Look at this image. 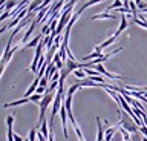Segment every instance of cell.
I'll use <instances>...</instances> for the list:
<instances>
[{
    "label": "cell",
    "mask_w": 147,
    "mask_h": 141,
    "mask_svg": "<svg viewBox=\"0 0 147 141\" xmlns=\"http://www.w3.org/2000/svg\"><path fill=\"white\" fill-rule=\"evenodd\" d=\"M55 94L57 92H46L45 95H43V100L40 101V115H38V124L35 126V129H38V126L43 123L46 118H45V115H46V111H48V107H49V104L54 101V98H55Z\"/></svg>",
    "instance_id": "obj_1"
},
{
    "label": "cell",
    "mask_w": 147,
    "mask_h": 141,
    "mask_svg": "<svg viewBox=\"0 0 147 141\" xmlns=\"http://www.w3.org/2000/svg\"><path fill=\"white\" fill-rule=\"evenodd\" d=\"M118 124H119V127H123L124 130H127L129 134H138V132H140V127H138L133 121L129 120L126 115H123V113L118 120Z\"/></svg>",
    "instance_id": "obj_2"
},
{
    "label": "cell",
    "mask_w": 147,
    "mask_h": 141,
    "mask_svg": "<svg viewBox=\"0 0 147 141\" xmlns=\"http://www.w3.org/2000/svg\"><path fill=\"white\" fill-rule=\"evenodd\" d=\"M35 22L34 20H32V23L29 25V28H28L26 29V32H25V35H23V37H22V40H20V43H18V46H22V45H23V46H25V45L28 43V40H29V37H31V34H32V31H34V28H35Z\"/></svg>",
    "instance_id": "obj_3"
},
{
    "label": "cell",
    "mask_w": 147,
    "mask_h": 141,
    "mask_svg": "<svg viewBox=\"0 0 147 141\" xmlns=\"http://www.w3.org/2000/svg\"><path fill=\"white\" fill-rule=\"evenodd\" d=\"M129 26V22H127V17H126V14H121V23H119V26H118V29H117V32H115L113 35L115 37H119L124 31H126V28Z\"/></svg>",
    "instance_id": "obj_4"
},
{
    "label": "cell",
    "mask_w": 147,
    "mask_h": 141,
    "mask_svg": "<svg viewBox=\"0 0 147 141\" xmlns=\"http://www.w3.org/2000/svg\"><path fill=\"white\" fill-rule=\"evenodd\" d=\"M96 20H115V16L109 14V12H101V14H95L92 17V22H96Z\"/></svg>",
    "instance_id": "obj_5"
},
{
    "label": "cell",
    "mask_w": 147,
    "mask_h": 141,
    "mask_svg": "<svg viewBox=\"0 0 147 141\" xmlns=\"http://www.w3.org/2000/svg\"><path fill=\"white\" fill-rule=\"evenodd\" d=\"M41 38H43V35L41 34H38V35H35L34 38L31 40V42H28L26 45H25V49H28V48H37L40 45V42H41Z\"/></svg>",
    "instance_id": "obj_6"
},
{
    "label": "cell",
    "mask_w": 147,
    "mask_h": 141,
    "mask_svg": "<svg viewBox=\"0 0 147 141\" xmlns=\"http://www.w3.org/2000/svg\"><path fill=\"white\" fill-rule=\"evenodd\" d=\"M38 132L45 136L46 140L49 138V123H48V120H45V121L40 124V130H38Z\"/></svg>",
    "instance_id": "obj_7"
},
{
    "label": "cell",
    "mask_w": 147,
    "mask_h": 141,
    "mask_svg": "<svg viewBox=\"0 0 147 141\" xmlns=\"http://www.w3.org/2000/svg\"><path fill=\"white\" fill-rule=\"evenodd\" d=\"M29 101V98H22V100H16V101H9V103H5L3 107H16V106H20V104H25Z\"/></svg>",
    "instance_id": "obj_8"
},
{
    "label": "cell",
    "mask_w": 147,
    "mask_h": 141,
    "mask_svg": "<svg viewBox=\"0 0 147 141\" xmlns=\"http://www.w3.org/2000/svg\"><path fill=\"white\" fill-rule=\"evenodd\" d=\"M132 23H136L142 26L144 29H147V19L144 17V14H140V17H136V19H132Z\"/></svg>",
    "instance_id": "obj_9"
},
{
    "label": "cell",
    "mask_w": 147,
    "mask_h": 141,
    "mask_svg": "<svg viewBox=\"0 0 147 141\" xmlns=\"http://www.w3.org/2000/svg\"><path fill=\"white\" fill-rule=\"evenodd\" d=\"M96 126H98V135H96V141H104V132L103 126H101V118L96 117Z\"/></svg>",
    "instance_id": "obj_10"
},
{
    "label": "cell",
    "mask_w": 147,
    "mask_h": 141,
    "mask_svg": "<svg viewBox=\"0 0 147 141\" xmlns=\"http://www.w3.org/2000/svg\"><path fill=\"white\" fill-rule=\"evenodd\" d=\"M18 5H17V0H8L6 2V5H5V11H9V12H12L14 9H16Z\"/></svg>",
    "instance_id": "obj_11"
},
{
    "label": "cell",
    "mask_w": 147,
    "mask_h": 141,
    "mask_svg": "<svg viewBox=\"0 0 147 141\" xmlns=\"http://www.w3.org/2000/svg\"><path fill=\"white\" fill-rule=\"evenodd\" d=\"M101 55H103V54H100V52H92V54H89V55L83 57V61H84V63H87V61H92L94 58L96 60V58H100Z\"/></svg>",
    "instance_id": "obj_12"
},
{
    "label": "cell",
    "mask_w": 147,
    "mask_h": 141,
    "mask_svg": "<svg viewBox=\"0 0 147 141\" xmlns=\"http://www.w3.org/2000/svg\"><path fill=\"white\" fill-rule=\"evenodd\" d=\"M64 106H66V112H67V113H72V97H67V95H66Z\"/></svg>",
    "instance_id": "obj_13"
},
{
    "label": "cell",
    "mask_w": 147,
    "mask_h": 141,
    "mask_svg": "<svg viewBox=\"0 0 147 141\" xmlns=\"http://www.w3.org/2000/svg\"><path fill=\"white\" fill-rule=\"evenodd\" d=\"M74 75H75L77 78H80V80H86V72H84V69H77V71H74Z\"/></svg>",
    "instance_id": "obj_14"
},
{
    "label": "cell",
    "mask_w": 147,
    "mask_h": 141,
    "mask_svg": "<svg viewBox=\"0 0 147 141\" xmlns=\"http://www.w3.org/2000/svg\"><path fill=\"white\" fill-rule=\"evenodd\" d=\"M77 89H80V86H78V83L72 84L71 88L67 89V94H66V95H67V97H74V94H75V90H77Z\"/></svg>",
    "instance_id": "obj_15"
},
{
    "label": "cell",
    "mask_w": 147,
    "mask_h": 141,
    "mask_svg": "<svg viewBox=\"0 0 147 141\" xmlns=\"http://www.w3.org/2000/svg\"><path fill=\"white\" fill-rule=\"evenodd\" d=\"M41 100H43V95H38V94H34V95L29 97V101H32V103H38L40 104Z\"/></svg>",
    "instance_id": "obj_16"
},
{
    "label": "cell",
    "mask_w": 147,
    "mask_h": 141,
    "mask_svg": "<svg viewBox=\"0 0 147 141\" xmlns=\"http://www.w3.org/2000/svg\"><path fill=\"white\" fill-rule=\"evenodd\" d=\"M37 130L35 127H32V129L29 130V136H28V138H29V141H35V138H37Z\"/></svg>",
    "instance_id": "obj_17"
},
{
    "label": "cell",
    "mask_w": 147,
    "mask_h": 141,
    "mask_svg": "<svg viewBox=\"0 0 147 141\" xmlns=\"http://www.w3.org/2000/svg\"><path fill=\"white\" fill-rule=\"evenodd\" d=\"M48 83H49V80L46 78V77H41V78H40V86H41V88L48 89Z\"/></svg>",
    "instance_id": "obj_18"
},
{
    "label": "cell",
    "mask_w": 147,
    "mask_h": 141,
    "mask_svg": "<svg viewBox=\"0 0 147 141\" xmlns=\"http://www.w3.org/2000/svg\"><path fill=\"white\" fill-rule=\"evenodd\" d=\"M60 75H61V74H60V71H57V72H55V74L52 75L51 81H58V80H60Z\"/></svg>",
    "instance_id": "obj_19"
},
{
    "label": "cell",
    "mask_w": 147,
    "mask_h": 141,
    "mask_svg": "<svg viewBox=\"0 0 147 141\" xmlns=\"http://www.w3.org/2000/svg\"><path fill=\"white\" fill-rule=\"evenodd\" d=\"M140 132L147 138V126H141V127H140Z\"/></svg>",
    "instance_id": "obj_20"
},
{
    "label": "cell",
    "mask_w": 147,
    "mask_h": 141,
    "mask_svg": "<svg viewBox=\"0 0 147 141\" xmlns=\"http://www.w3.org/2000/svg\"><path fill=\"white\" fill-rule=\"evenodd\" d=\"M14 141H25V138H22L20 135H17V134H14Z\"/></svg>",
    "instance_id": "obj_21"
},
{
    "label": "cell",
    "mask_w": 147,
    "mask_h": 141,
    "mask_svg": "<svg viewBox=\"0 0 147 141\" xmlns=\"http://www.w3.org/2000/svg\"><path fill=\"white\" fill-rule=\"evenodd\" d=\"M5 67H6V66H5V65H3V63H2V61H0V77H2V74H3V71H5Z\"/></svg>",
    "instance_id": "obj_22"
},
{
    "label": "cell",
    "mask_w": 147,
    "mask_h": 141,
    "mask_svg": "<svg viewBox=\"0 0 147 141\" xmlns=\"http://www.w3.org/2000/svg\"><path fill=\"white\" fill-rule=\"evenodd\" d=\"M142 141H147V138H146V136H144V138H142Z\"/></svg>",
    "instance_id": "obj_23"
}]
</instances>
